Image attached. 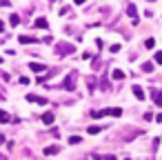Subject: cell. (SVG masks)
Returning <instances> with one entry per match:
<instances>
[{
    "mask_svg": "<svg viewBox=\"0 0 162 160\" xmlns=\"http://www.w3.org/2000/svg\"><path fill=\"white\" fill-rule=\"evenodd\" d=\"M76 47L74 45H69V42H58L56 45V54L58 56H69V54H74Z\"/></svg>",
    "mask_w": 162,
    "mask_h": 160,
    "instance_id": "cell-1",
    "label": "cell"
},
{
    "mask_svg": "<svg viewBox=\"0 0 162 160\" xmlns=\"http://www.w3.org/2000/svg\"><path fill=\"white\" fill-rule=\"evenodd\" d=\"M27 100L29 102H36V105H47V98H42V96H36V94H27Z\"/></svg>",
    "mask_w": 162,
    "mask_h": 160,
    "instance_id": "cell-2",
    "label": "cell"
},
{
    "mask_svg": "<svg viewBox=\"0 0 162 160\" xmlns=\"http://www.w3.org/2000/svg\"><path fill=\"white\" fill-rule=\"evenodd\" d=\"M127 14H129V18L133 20V25H138V11H136V5H127Z\"/></svg>",
    "mask_w": 162,
    "mask_h": 160,
    "instance_id": "cell-3",
    "label": "cell"
},
{
    "mask_svg": "<svg viewBox=\"0 0 162 160\" xmlns=\"http://www.w3.org/2000/svg\"><path fill=\"white\" fill-rule=\"evenodd\" d=\"M151 98L158 107H162V89H151Z\"/></svg>",
    "mask_w": 162,
    "mask_h": 160,
    "instance_id": "cell-4",
    "label": "cell"
},
{
    "mask_svg": "<svg viewBox=\"0 0 162 160\" xmlns=\"http://www.w3.org/2000/svg\"><path fill=\"white\" fill-rule=\"evenodd\" d=\"M29 69L31 71H36V73H42V71H49L44 65H40V62H29Z\"/></svg>",
    "mask_w": 162,
    "mask_h": 160,
    "instance_id": "cell-5",
    "label": "cell"
},
{
    "mask_svg": "<svg viewBox=\"0 0 162 160\" xmlns=\"http://www.w3.org/2000/svg\"><path fill=\"white\" fill-rule=\"evenodd\" d=\"M74 87H76V73H71L64 78V89H74Z\"/></svg>",
    "mask_w": 162,
    "mask_h": 160,
    "instance_id": "cell-6",
    "label": "cell"
},
{
    "mask_svg": "<svg viewBox=\"0 0 162 160\" xmlns=\"http://www.w3.org/2000/svg\"><path fill=\"white\" fill-rule=\"evenodd\" d=\"M53 120H56V118H53L51 111H44V113H42V122H44V125H53Z\"/></svg>",
    "mask_w": 162,
    "mask_h": 160,
    "instance_id": "cell-7",
    "label": "cell"
},
{
    "mask_svg": "<svg viewBox=\"0 0 162 160\" xmlns=\"http://www.w3.org/2000/svg\"><path fill=\"white\" fill-rule=\"evenodd\" d=\"M60 147L58 145H51V147H44V156H53V153H58Z\"/></svg>",
    "mask_w": 162,
    "mask_h": 160,
    "instance_id": "cell-8",
    "label": "cell"
},
{
    "mask_svg": "<svg viewBox=\"0 0 162 160\" xmlns=\"http://www.w3.org/2000/svg\"><path fill=\"white\" fill-rule=\"evenodd\" d=\"M131 89H133V96H136V98L144 100V91H142V87H140V85H136V87H131Z\"/></svg>",
    "mask_w": 162,
    "mask_h": 160,
    "instance_id": "cell-9",
    "label": "cell"
},
{
    "mask_svg": "<svg viewBox=\"0 0 162 160\" xmlns=\"http://www.w3.org/2000/svg\"><path fill=\"white\" fill-rule=\"evenodd\" d=\"M104 113H107V116H116V118H118V116H122V109H120V107H113V109H104Z\"/></svg>",
    "mask_w": 162,
    "mask_h": 160,
    "instance_id": "cell-10",
    "label": "cell"
},
{
    "mask_svg": "<svg viewBox=\"0 0 162 160\" xmlns=\"http://www.w3.org/2000/svg\"><path fill=\"white\" fill-rule=\"evenodd\" d=\"M18 40H20L22 45H31V42H36V38H33V36H18Z\"/></svg>",
    "mask_w": 162,
    "mask_h": 160,
    "instance_id": "cell-11",
    "label": "cell"
},
{
    "mask_svg": "<svg viewBox=\"0 0 162 160\" xmlns=\"http://www.w3.org/2000/svg\"><path fill=\"white\" fill-rule=\"evenodd\" d=\"M36 27H38V29H47V27H49L47 18H38V20H36Z\"/></svg>",
    "mask_w": 162,
    "mask_h": 160,
    "instance_id": "cell-12",
    "label": "cell"
},
{
    "mask_svg": "<svg viewBox=\"0 0 162 160\" xmlns=\"http://www.w3.org/2000/svg\"><path fill=\"white\" fill-rule=\"evenodd\" d=\"M102 129H104L102 125H93V127H89V129H87V134H100Z\"/></svg>",
    "mask_w": 162,
    "mask_h": 160,
    "instance_id": "cell-13",
    "label": "cell"
},
{
    "mask_svg": "<svg viewBox=\"0 0 162 160\" xmlns=\"http://www.w3.org/2000/svg\"><path fill=\"white\" fill-rule=\"evenodd\" d=\"M113 80H124V71H120V69H113Z\"/></svg>",
    "mask_w": 162,
    "mask_h": 160,
    "instance_id": "cell-14",
    "label": "cell"
},
{
    "mask_svg": "<svg viewBox=\"0 0 162 160\" xmlns=\"http://www.w3.org/2000/svg\"><path fill=\"white\" fill-rule=\"evenodd\" d=\"M153 62L155 65H162V51H155L153 54Z\"/></svg>",
    "mask_w": 162,
    "mask_h": 160,
    "instance_id": "cell-15",
    "label": "cell"
},
{
    "mask_svg": "<svg viewBox=\"0 0 162 160\" xmlns=\"http://www.w3.org/2000/svg\"><path fill=\"white\" fill-rule=\"evenodd\" d=\"M9 120H11V118H9V113L0 109V122H9Z\"/></svg>",
    "mask_w": 162,
    "mask_h": 160,
    "instance_id": "cell-16",
    "label": "cell"
},
{
    "mask_svg": "<svg viewBox=\"0 0 162 160\" xmlns=\"http://www.w3.org/2000/svg\"><path fill=\"white\" fill-rule=\"evenodd\" d=\"M142 71L151 73V71H153V62H144V65H142Z\"/></svg>",
    "mask_w": 162,
    "mask_h": 160,
    "instance_id": "cell-17",
    "label": "cell"
},
{
    "mask_svg": "<svg viewBox=\"0 0 162 160\" xmlns=\"http://www.w3.org/2000/svg\"><path fill=\"white\" fill-rule=\"evenodd\" d=\"M9 25H14V27H16V25H20V18H18L16 14H14V16H9Z\"/></svg>",
    "mask_w": 162,
    "mask_h": 160,
    "instance_id": "cell-18",
    "label": "cell"
},
{
    "mask_svg": "<svg viewBox=\"0 0 162 160\" xmlns=\"http://www.w3.org/2000/svg\"><path fill=\"white\" fill-rule=\"evenodd\" d=\"M80 142H82L80 136H71V138H69V145H80Z\"/></svg>",
    "mask_w": 162,
    "mask_h": 160,
    "instance_id": "cell-19",
    "label": "cell"
},
{
    "mask_svg": "<svg viewBox=\"0 0 162 160\" xmlns=\"http://www.w3.org/2000/svg\"><path fill=\"white\" fill-rule=\"evenodd\" d=\"M153 45H155V40H153V38H147V42H144V47H147V49H153Z\"/></svg>",
    "mask_w": 162,
    "mask_h": 160,
    "instance_id": "cell-20",
    "label": "cell"
},
{
    "mask_svg": "<svg viewBox=\"0 0 162 160\" xmlns=\"http://www.w3.org/2000/svg\"><path fill=\"white\" fill-rule=\"evenodd\" d=\"M109 51H111V54H116V51H120V45H111V47H109Z\"/></svg>",
    "mask_w": 162,
    "mask_h": 160,
    "instance_id": "cell-21",
    "label": "cell"
},
{
    "mask_svg": "<svg viewBox=\"0 0 162 160\" xmlns=\"http://www.w3.org/2000/svg\"><path fill=\"white\" fill-rule=\"evenodd\" d=\"M98 160H118V158H116V156H111V153H109V156H102V158H98Z\"/></svg>",
    "mask_w": 162,
    "mask_h": 160,
    "instance_id": "cell-22",
    "label": "cell"
},
{
    "mask_svg": "<svg viewBox=\"0 0 162 160\" xmlns=\"http://www.w3.org/2000/svg\"><path fill=\"white\" fill-rule=\"evenodd\" d=\"M155 122H162V111L158 113V116H155Z\"/></svg>",
    "mask_w": 162,
    "mask_h": 160,
    "instance_id": "cell-23",
    "label": "cell"
},
{
    "mask_svg": "<svg viewBox=\"0 0 162 160\" xmlns=\"http://www.w3.org/2000/svg\"><path fill=\"white\" fill-rule=\"evenodd\" d=\"M74 2H76V5H85V0H74Z\"/></svg>",
    "mask_w": 162,
    "mask_h": 160,
    "instance_id": "cell-24",
    "label": "cell"
},
{
    "mask_svg": "<svg viewBox=\"0 0 162 160\" xmlns=\"http://www.w3.org/2000/svg\"><path fill=\"white\" fill-rule=\"evenodd\" d=\"M0 31H4V22L2 20H0Z\"/></svg>",
    "mask_w": 162,
    "mask_h": 160,
    "instance_id": "cell-25",
    "label": "cell"
},
{
    "mask_svg": "<svg viewBox=\"0 0 162 160\" xmlns=\"http://www.w3.org/2000/svg\"><path fill=\"white\" fill-rule=\"evenodd\" d=\"M149 2H153V0H149Z\"/></svg>",
    "mask_w": 162,
    "mask_h": 160,
    "instance_id": "cell-26",
    "label": "cell"
},
{
    "mask_svg": "<svg viewBox=\"0 0 162 160\" xmlns=\"http://www.w3.org/2000/svg\"><path fill=\"white\" fill-rule=\"evenodd\" d=\"M0 5H2V2H0Z\"/></svg>",
    "mask_w": 162,
    "mask_h": 160,
    "instance_id": "cell-27",
    "label": "cell"
}]
</instances>
